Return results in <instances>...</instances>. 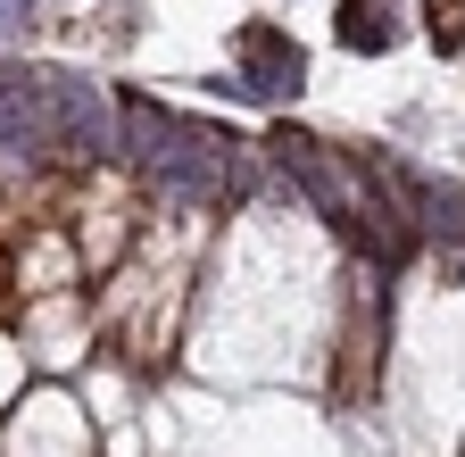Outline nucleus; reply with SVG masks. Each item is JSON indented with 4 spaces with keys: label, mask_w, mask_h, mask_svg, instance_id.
Returning <instances> with one entry per match:
<instances>
[{
    "label": "nucleus",
    "mask_w": 465,
    "mask_h": 457,
    "mask_svg": "<svg viewBox=\"0 0 465 457\" xmlns=\"http://www.w3.org/2000/svg\"><path fill=\"white\" fill-rule=\"evenodd\" d=\"M42 100H50V142H58V158H100V150H116L108 92L92 75H42Z\"/></svg>",
    "instance_id": "f257e3e1"
},
{
    "label": "nucleus",
    "mask_w": 465,
    "mask_h": 457,
    "mask_svg": "<svg viewBox=\"0 0 465 457\" xmlns=\"http://www.w3.org/2000/svg\"><path fill=\"white\" fill-rule=\"evenodd\" d=\"M300 84H308V50L282 25H242V75H232V92L242 100H300Z\"/></svg>",
    "instance_id": "f03ea898"
},
{
    "label": "nucleus",
    "mask_w": 465,
    "mask_h": 457,
    "mask_svg": "<svg viewBox=\"0 0 465 457\" xmlns=\"http://www.w3.org/2000/svg\"><path fill=\"white\" fill-rule=\"evenodd\" d=\"M266 150H274V166H282V175H300V184H308V200H316L324 216H341V224H358V216H382V208H366L358 192L341 184V166L324 158V142H308V134H291V125H282Z\"/></svg>",
    "instance_id": "7ed1b4c3"
},
{
    "label": "nucleus",
    "mask_w": 465,
    "mask_h": 457,
    "mask_svg": "<svg viewBox=\"0 0 465 457\" xmlns=\"http://www.w3.org/2000/svg\"><path fill=\"white\" fill-rule=\"evenodd\" d=\"M42 142H50V100H42V75L0 67V150L25 158V150H42Z\"/></svg>",
    "instance_id": "20e7f679"
},
{
    "label": "nucleus",
    "mask_w": 465,
    "mask_h": 457,
    "mask_svg": "<svg viewBox=\"0 0 465 457\" xmlns=\"http://www.w3.org/2000/svg\"><path fill=\"white\" fill-rule=\"evenodd\" d=\"M332 34H341V50L374 59V50H391V42H399V9H391V0H341Z\"/></svg>",
    "instance_id": "39448f33"
},
{
    "label": "nucleus",
    "mask_w": 465,
    "mask_h": 457,
    "mask_svg": "<svg viewBox=\"0 0 465 457\" xmlns=\"http://www.w3.org/2000/svg\"><path fill=\"white\" fill-rule=\"evenodd\" d=\"M432 42L440 50H465V0H432Z\"/></svg>",
    "instance_id": "423d86ee"
},
{
    "label": "nucleus",
    "mask_w": 465,
    "mask_h": 457,
    "mask_svg": "<svg viewBox=\"0 0 465 457\" xmlns=\"http://www.w3.org/2000/svg\"><path fill=\"white\" fill-rule=\"evenodd\" d=\"M34 25V0H0V34H25Z\"/></svg>",
    "instance_id": "0eeeda50"
}]
</instances>
